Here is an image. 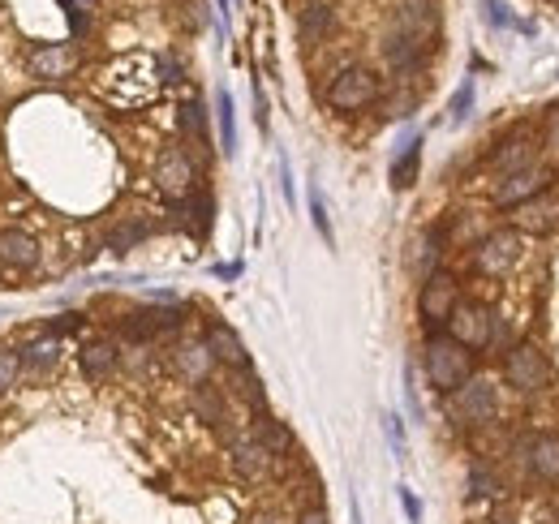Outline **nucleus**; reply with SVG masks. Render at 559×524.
I'll use <instances>...</instances> for the list:
<instances>
[{
  "mask_svg": "<svg viewBox=\"0 0 559 524\" xmlns=\"http://www.w3.org/2000/svg\"><path fill=\"white\" fill-rule=\"evenodd\" d=\"M422 366H426L430 387L448 391V396L465 383V378H473V357H469V348H465V344H456V340L448 336V331H443V336H430V340H426Z\"/></svg>",
  "mask_w": 559,
  "mask_h": 524,
  "instance_id": "1",
  "label": "nucleus"
},
{
  "mask_svg": "<svg viewBox=\"0 0 559 524\" xmlns=\"http://www.w3.org/2000/svg\"><path fill=\"white\" fill-rule=\"evenodd\" d=\"M375 99H379V78L370 74L366 65L340 69L332 86H327V108H336V112H362L375 104Z\"/></svg>",
  "mask_w": 559,
  "mask_h": 524,
  "instance_id": "2",
  "label": "nucleus"
},
{
  "mask_svg": "<svg viewBox=\"0 0 559 524\" xmlns=\"http://www.w3.org/2000/svg\"><path fill=\"white\" fill-rule=\"evenodd\" d=\"M443 327H448V336L456 344H465L469 353L495 340V314L486 310V305H478V301H456V310L448 314V323Z\"/></svg>",
  "mask_w": 559,
  "mask_h": 524,
  "instance_id": "3",
  "label": "nucleus"
},
{
  "mask_svg": "<svg viewBox=\"0 0 559 524\" xmlns=\"http://www.w3.org/2000/svg\"><path fill=\"white\" fill-rule=\"evenodd\" d=\"M194 185H198V168H194V159L185 147H168L160 159H155V189H160L164 198L185 202L194 194Z\"/></svg>",
  "mask_w": 559,
  "mask_h": 524,
  "instance_id": "4",
  "label": "nucleus"
},
{
  "mask_svg": "<svg viewBox=\"0 0 559 524\" xmlns=\"http://www.w3.org/2000/svg\"><path fill=\"white\" fill-rule=\"evenodd\" d=\"M452 413L469 421V426H486V421H495L499 413V391L491 378H465L461 387L452 391Z\"/></svg>",
  "mask_w": 559,
  "mask_h": 524,
  "instance_id": "5",
  "label": "nucleus"
},
{
  "mask_svg": "<svg viewBox=\"0 0 559 524\" xmlns=\"http://www.w3.org/2000/svg\"><path fill=\"white\" fill-rule=\"evenodd\" d=\"M504 374H508V383L521 391V396H534V391H542L551 383V366H547V357H542V348H534V344L512 348Z\"/></svg>",
  "mask_w": 559,
  "mask_h": 524,
  "instance_id": "6",
  "label": "nucleus"
},
{
  "mask_svg": "<svg viewBox=\"0 0 559 524\" xmlns=\"http://www.w3.org/2000/svg\"><path fill=\"white\" fill-rule=\"evenodd\" d=\"M456 301H461V284H456V275L448 271H430L426 275V284H422V293H418V310L430 327H439V323H448V314L456 310Z\"/></svg>",
  "mask_w": 559,
  "mask_h": 524,
  "instance_id": "7",
  "label": "nucleus"
},
{
  "mask_svg": "<svg viewBox=\"0 0 559 524\" xmlns=\"http://www.w3.org/2000/svg\"><path fill=\"white\" fill-rule=\"evenodd\" d=\"M516 254H521V237L508 228H499V232H486V237L473 245V267H478L482 275H504Z\"/></svg>",
  "mask_w": 559,
  "mask_h": 524,
  "instance_id": "8",
  "label": "nucleus"
},
{
  "mask_svg": "<svg viewBox=\"0 0 559 524\" xmlns=\"http://www.w3.org/2000/svg\"><path fill=\"white\" fill-rule=\"evenodd\" d=\"M547 168H538V164H529L521 172H508L504 181L495 185V207H525L529 198H538L542 189H547Z\"/></svg>",
  "mask_w": 559,
  "mask_h": 524,
  "instance_id": "9",
  "label": "nucleus"
},
{
  "mask_svg": "<svg viewBox=\"0 0 559 524\" xmlns=\"http://www.w3.org/2000/svg\"><path fill=\"white\" fill-rule=\"evenodd\" d=\"M168 361H172V370H177L185 383H207L211 378V370H215V357H211V348H207V340H177L172 344V353H168Z\"/></svg>",
  "mask_w": 559,
  "mask_h": 524,
  "instance_id": "10",
  "label": "nucleus"
},
{
  "mask_svg": "<svg viewBox=\"0 0 559 524\" xmlns=\"http://www.w3.org/2000/svg\"><path fill=\"white\" fill-rule=\"evenodd\" d=\"M0 267L5 271H35L39 267V241L26 228H0Z\"/></svg>",
  "mask_w": 559,
  "mask_h": 524,
  "instance_id": "11",
  "label": "nucleus"
},
{
  "mask_svg": "<svg viewBox=\"0 0 559 524\" xmlns=\"http://www.w3.org/2000/svg\"><path fill=\"white\" fill-rule=\"evenodd\" d=\"M56 357H61V336L43 331V336H35L31 344H22V348H18L22 378H31V383H39V378H48V370L56 366Z\"/></svg>",
  "mask_w": 559,
  "mask_h": 524,
  "instance_id": "12",
  "label": "nucleus"
},
{
  "mask_svg": "<svg viewBox=\"0 0 559 524\" xmlns=\"http://www.w3.org/2000/svg\"><path fill=\"white\" fill-rule=\"evenodd\" d=\"M516 451H521V464H529V469H534V477L559 486V439H555V434H542V439H525Z\"/></svg>",
  "mask_w": 559,
  "mask_h": 524,
  "instance_id": "13",
  "label": "nucleus"
},
{
  "mask_svg": "<svg viewBox=\"0 0 559 524\" xmlns=\"http://www.w3.org/2000/svg\"><path fill=\"white\" fill-rule=\"evenodd\" d=\"M78 69V52L69 43H48L31 52V74L35 78H69Z\"/></svg>",
  "mask_w": 559,
  "mask_h": 524,
  "instance_id": "14",
  "label": "nucleus"
},
{
  "mask_svg": "<svg viewBox=\"0 0 559 524\" xmlns=\"http://www.w3.org/2000/svg\"><path fill=\"white\" fill-rule=\"evenodd\" d=\"M78 366H82V374L91 378V383H104V378L121 366V348H117V340H91V344H82Z\"/></svg>",
  "mask_w": 559,
  "mask_h": 524,
  "instance_id": "15",
  "label": "nucleus"
},
{
  "mask_svg": "<svg viewBox=\"0 0 559 524\" xmlns=\"http://www.w3.org/2000/svg\"><path fill=\"white\" fill-rule=\"evenodd\" d=\"M383 56H387V65L392 69H413L426 56V35H413V31H396L387 35V43H383Z\"/></svg>",
  "mask_w": 559,
  "mask_h": 524,
  "instance_id": "16",
  "label": "nucleus"
},
{
  "mask_svg": "<svg viewBox=\"0 0 559 524\" xmlns=\"http://www.w3.org/2000/svg\"><path fill=\"white\" fill-rule=\"evenodd\" d=\"M207 348H211V357H215V361H224L228 370L250 366L246 344H241L237 331H233V327H224V323H211V327H207Z\"/></svg>",
  "mask_w": 559,
  "mask_h": 524,
  "instance_id": "17",
  "label": "nucleus"
},
{
  "mask_svg": "<svg viewBox=\"0 0 559 524\" xmlns=\"http://www.w3.org/2000/svg\"><path fill=\"white\" fill-rule=\"evenodd\" d=\"M336 31V13H332V5H306L301 9V18H297V39L306 43V48H319V43Z\"/></svg>",
  "mask_w": 559,
  "mask_h": 524,
  "instance_id": "18",
  "label": "nucleus"
},
{
  "mask_svg": "<svg viewBox=\"0 0 559 524\" xmlns=\"http://www.w3.org/2000/svg\"><path fill=\"white\" fill-rule=\"evenodd\" d=\"M228 383H233V396L246 404L250 413H258V417H267V396H263V383H258V374L250 370V366H237L233 370V378H228Z\"/></svg>",
  "mask_w": 559,
  "mask_h": 524,
  "instance_id": "19",
  "label": "nucleus"
},
{
  "mask_svg": "<svg viewBox=\"0 0 559 524\" xmlns=\"http://www.w3.org/2000/svg\"><path fill=\"white\" fill-rule=\"evenodd\" d=\"M396 26L400 31H413V35H426L430 26H435V0H400Z\"/></svg>",
  "mask_w": 559,
  "mask_h": 524,
  "instance_id": "20",
  "label": "nucleus"
},
{
  "mask_svg": "<svg viewBox=\"0 0 559 524\" xmlns=\"http://www.w3.org/2000/svg\"><path fill=\"white\" fill-rule=\"evenodd\" d=\"M181 129H185V138L194 142L198 159H207V112H203L198 99H190V104L181 108Z\"/></svg>",
  "mask_w": 559,
  "mask_h": 524,
  "instance_id": "21",
  "label": "nucleus"
},
{
  "mask_svg": "<svg viewBox=\"0 0 559 524\" xmlns=\"http://www.w3.org/2000/svg\"><path fill=\"white\" fill-rule=\"evenodd\" d=\"M155 232V224H147V220H121L117 228L108 232V250H117V254H125V250H134V245H142Z\"/></svg>",
  "mask_w": 559,
  "mask_h": 524,
  "instance_id": "22",
  "label": "nucleus"
},
{
  "mask_svg": "<svg viewBox=\"0 0 559 524\" xmlns=\"http://www.w3.org/2000/svg\"><path fill=\"white\" fill-rule=\"evenodd\" d=\"M495 168L504 172V177H508V172L529 168V147H525V142H508V147H499L495 151Z\"/></svg>",
  "mask_w": 559,
  "mask_h": 524,
  "instance_id": "23",
  "label": "nucleus"
},
{
  "mask_svg": "<svg viewBox=\"0 0 559 524\" xmlns=\"http://www.w3.org/2000/svg\"><path fill=\"white\" fill-rule=\"evenodd\" d=\"M469 494L473 499H491V494H499V473L486 469V464H473L469 469Z\"/></svg>",
  "mask_w": 559,
  "mask_h": 524,
  "instance_id": "24",
  "label": "nucleus"
},
{
  "mask_svg": "<svg viewBox=\"0 0 559 524\" xmlns=\"http://www.w3.org/2000/svg\"><path fill=\"white\" fill-rule=\"evenodd\" d=\"M22 378V361H18V348H0V396Z\"/></svg>",
  "mask_w": 559,
  "mask_h": 524,
  "instance_id": "25",
  "label": "nucleus"
},
{
  "mask_svg": "<svg viewBox=\"0 0 559 524\" xmlns=\"http://www.w3.org/2000/svg\"><path fill=\"white\" fill-rule=\"evenodd\" d=\"M516 224H521V228H529V232H547L551 224H555V207H525L521 215H516Z\"/></svg>",
  "mask_w": 559,
  "mask_h": 524,
  "instance_id": "26",
  "label": "nucleus"
},
{
  "mask_svg": "<svg viewBox=\"0 0 559 524\" xmlns=\"http://www.w3.org/2000/svg\"><path fill=\"white\" fill-rule=\"evenodd\" d=\"M220 129H224V151L233 155L237 134H233V99H228V95H220Z\"/></svg>",
  "mask_w": 559,
  "mask_h": 524,
  "instance_id": "27",
  "label": "nucleus"
},
{
  "mask_svg": "<svg viewBox=\"0 0 559 524\" xmlns=\"http://www.w3.org/2000/svg\"><path fill=\"white\" fill-rule=\"evenodd\" d=\"M413 164H418V142H413L409 155L396 164V185H413Z\"/></svg>",
  "mask_w": 559,
  "mask_h": 524,
  "instance_id": "28",
  "label": "nucleus"
},
{
  "mask_svg": "<svg viewBox=\"0 0 559 524\" xmlns=\"http://www.w3.org/2000/svg\"><path fill=\"white\" fill-rule=\"evenodd\" d=\"M293 524H332V520H327V512H323V507H306V512H301Z\"/></svg>",
  "mask_w": 559,
  "mask_h": 524,
  "instance_id": "29",
  "label": "nucleus"
},
{
  "mask_svg": "<svg viewBox=\"0 0 559 524\" xmlns=\"http://www.w3.org/2000/svg\"><path fill=\"white\" fill-rule=\"evenodd\" d=\"M469 99H473V86H461V95L452 99V116H456V121H461V116H465V108H469Z\"/></svg>",
  "mask_w": 559,
  "mask_h": 524,
  "instance_id": "30",
  "label": "nucleus"
},
{
  "mask_svg": "<svg viewBox=\"0 0 559 524\" xmlns=\"http://www.w3.org/2000/svg\"><path fill=\"white\" fill-rule=\"evenodd\" d=\"M400 503H405V512H409V520H418V516H422V507H418V499H413L409 490H400Z\"/></svg>",
  "mask_w": 559,
  "mask_h": 524,
  "instance_id": "31",
  "label": "nucleus"
},
{
  "mask_svg": "<svg viewBox=\"0 0 559 524\" xmlns=\"http://www.w3.org/2000/svg\"><path fill=\"white\" fill-rule=\"evenodd\" d=\"M547 138H551V147H559V112L551 116V125H547Z\"/></svg>",
  "mask_w": 559,
  "mask_h": 524,
  "instance_id": "32",
  "label": "nucleus"
},
{
  "mask_svg": "<svg viewBox=\"0 0 559 524\" xmlns=\"http://www.w3.org/2000/svg\"><path fill=\"white\" fill-rule=\"evenodd\" d=\"M254 524H289V520H284V516H258Z\"/></svg>",
  "mask_w": 559,
  "mask_h": 524,
  "instance_id": "33",
  "label": "nucleus"
},
{
  "mask_svg": "<svg viewBox=\"0 0 559 524\" xmlns=\"http://www.w3.org/2000/svg\"><path fill=\"white\" fill-rule=\"evenodd\" d=\"M495 524H512V520H495Z\"/></svg>",
  "mask_w": 559,
  "mask_h": 524,
  "instance_id": "34",
  "label": "nucleus"
},
{
  "mask_svg": "<svg viewBox=\"0 0 559 524\" xmlns=\"http://www.w3.org/2000/svg\"><path fill=\"white\" fill-rule=\"evenodd\" d=\"M0 271H5V267H0Z\"/></svg>",
  "mask_w": 559,
  "mask_h": 524,
  "instance_id": "35",
  "label": "nucleus"
}]
</instances>
